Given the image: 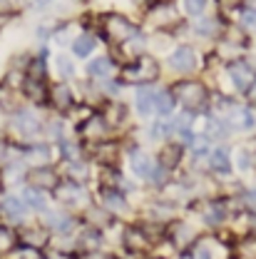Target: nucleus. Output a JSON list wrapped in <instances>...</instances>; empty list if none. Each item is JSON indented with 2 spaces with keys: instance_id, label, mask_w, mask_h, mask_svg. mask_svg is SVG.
Instances as JSON below:
<instances>
[{
  "instance_id": "f257e3e1",
  "label": "nucleus",
  "mask_w": 256,
  "mask_h": 259,
  "mask_svg": "<svg viewBox=\"0 0 256 259\" xmlns=\"http://www.w3.org/2000/svg\"><path fill=\"white\" fill-rule=\"evenodd\" d=\"M125 77H127L129 82H149V80L157 77V63L152 58H144L142 55V58H137L125 70Z\"/></svg>"
},
{
  "instance_id": "f03ea898",
  "label": "nucleus",
  "mask_w": 256,
  "mask_h": 259,
  "mask_svg": "<svg viewBox=\"0 0 256 259\" xmlns=\"http://www.w3.org/2000/svg\"><path fill=\"white\" fill-rule=\"evenodd\" d=\"M174 95L179 97L189 110H196V107H201L207 102V90L199 82H179L174 88Z\"/></svg>"
},
{
  "instance_id": "7ed1b4c3",
  "label": "nucleus",
  "mask_w": 256,
  "mask_h": 259,
  "mask_svg": "<svg viewBox=\"0 0 256 259\" xmlns=\"http://www.w3.org/2000/svg\"><path fill=\"white\" fill-rule=\"evenodd\" d=\"M107 32H110V37H112V40H117V42L132 40V37L137 35V30L129 25L122 15H112V18L107 20Z\"/></svg>"
},
{
  "instance_id": "20e7f679",
  "label": "nucleus",
  "mask_w": 256,
  "mask_h": 259,
  "mask_svg": "<svg viewBox=\"0 0 256 259\" xmlns=\"http://www.w3.org/2000/svg\"><path fill=\"white\" fill-rule=\"evenodd\" d=\"M229 75H231V80H234V85H236L239 90H246V88H251V82H254V70L246 63H231Z\"/></svg>"
},
{
  "instance_id": "39448f33",
  "label": "nucleus",
  "mask_w": 256,
  "mask_h": 259,
  "mask_svg": "<svg viewBox=\"0 0 256 259\" xmlns=\"http://www.w3.org/2000/svg\"><path fill=\"white\" fill-rule=\"evenodd\" d=\"M196 63V58H194V50L192 48H177L172 55H169V65L174 67V70H179V72H189Z\"/></svg>"
},
{
  "instance_id": "423d86ee",
  "label": "nucleus",
  "mask_w": 256,
  "mask_h": 259,
  "mask_svg": "<svg viewBox=\"0 0 256 259\" xmlns=\"http://www.w3.org/2000/svg\"><path fill=\"white\" fill-rule=\"evenodd\" d=\"M30 182H32V187H37V190H53L58 185V177L47 167H35L30 172Z\"/></svg>"
},
{
  "instance_id": "0eeeda50",
  "label": "nucleus",
  "mask_w": 256,
  "mask_h": 259,
  "mask_svg": "<svg viewBox=\"0 0 256 259\" xmlns=\"http://www.w3.org/2000/svg\"><path fill=\"white\" fill-rule=\"evenodd\" d=\"M50 100H53V105L58 110H67V107H72V90L65 88V85H58V88H53Z\"/></svg>"
},
{
  "instance_id": "6e6552de",
  "label": "nucleus",
  "mask_w": 256,
  "mask_h": 259,
  "mask_svg": "<svg viewBox=\"0 0 256 259\" xmlns=\"http://www.w3.org/2000/svg\"><path fill=\"white\" fill-rule=\"evenodd\" d=\"M13 122H15V127L20 132H25V135H35L37 132V120L32 117V112H28V110H20Z\"/></svg>"
},
{
  "instance_id": "1a4fd4ad",
  "label": "nucleus",
  "mask_w": 256,
  "mask_h": 259,
  "mask_svg": "<svg viewBox=\"0 0 256 259\" xmlns=\"http://www.w3.org/2000/svg\"><path fill=\"white\" fill-rule=\"evenodd\" d=\"M137 110H139V115H149L155 110V90H149V88L137 90Z\"/></svg>"
},
{
  "instance_id": "9d476101",
  "label": "nucleus",
  "mask_w": 256,
  "mask_h": 259,
  "mask_svg": "<svg viewBox=\"0 0 256 259\" xmlns=\"http://www.w3.org/2000/svg\"><path fill=\"white\" fill-rule=\"evenodd\" d=\"M129 162H132V169H134V175H139V177H149V172H152V160L149 157H144L142 152H132L129 155Z\"/></svg>"
},
{
  "instance_id": "9b49d317",
  "label": "nucleus",
  "mask_w": 256,
  "mask_h": 259,
  "mask_svg": "<svg viewBox=\"0 0 256 259\" xmlns=\"http://www.w3.org/2000/svg\"><path fill=\"white\" fill-rule=\"evenodd\" d=\"M80 187L75 185V182H65V185H58L55 187V197L60 199V202H75V199H80Z\"/></svg>"
},
{
  "instance_id": "f8f14e48",
  "label": "nucleus",
  "mask_w": 256,
  "mask_h": 259,
  "mask_svg": "<svg viewBox=\"0 0 256 259\" xmlns=\"http://www.w3.org/2000/svg\"><path fill=\"white\" fill-rule=\"evenodd\" d=\"M155 110L160 115H169L174 110V97H172V93H167V90L155 93Z\"/></svg>"
},
{
  "instance_id": "ddd939ff",
  "label": "nucleus",
  "mask_w": 256,
  "mask_h": 259,
  "mask_svg": "<svg viewBox=\"0 0 256 259\" xmlns=\"http://www.w3.org/2000/svg\"><path fill=\"white\" fill-rule=\"evenodd\" d=\"M209 164H212V169H217V172H229V169H231V162H229L226 150H214V152L209 155Z\"/></svg>"
},
{
  "instance_id": "4468645a",
  "label": "nucleus",
  "mask_w": 256,
  "mask_h": 259,
  "mask_svg": "<svg viewBox=\"0 0 256 259\" xmlns=\"http://www.w3.org/2000/svg\"><path fill=\"white\" fill-rule=\"evenodd\" d=\"M72 50H75V55H80V58L90 55V53L95 50V37H92V35H82V37H77V40L72 42Z\"/></svg>"
},
{
  "instance_id": "2eb2a0df",
  "label": "nucleus",
  "mask_w": 256,
  "mask_h": 259,
  "mask_svg": "<svg viewBox=\"0 0 256 259\" xmlns=\"http://www.w3.org/2000/svg\"><path fill=\"white\" fill-rule=\"evenodd\" d=\"M87 72H90L92 77H107V75L112 72V63H110L107 58H97V60H92V63H90Z\"/></svg>"
},
{
  "instance_id": "dca6fc26",
  "label": "nucleus",
  "mask_w": 256,
  "mask_h": 259,
  "mask_svg": "<svg viewBox=\"0 0 256 259\" xmlns=\"http://www.w3.org/2000/svg\"><path fill=\"white\" fill-rule=\"evenodd\" d=\"M5 214L10 217V220H23V214H25V209H23V202L20 199H15V197H10V199H5Z\"/></svg>"
},
{
  "instance_id": "f3484780",
  "label": "nucleus",
  "mask_w": 256,
  "mask_h": 259,
  "mask_svg": "<svg viewBox=\"0 0 256 259\" xmlns=\"http://www.w3.org/2000/svg\"><path fill=\"white\" fill-rule=\"evenodd\" d=\"M105 202H107V207H110L112 212H122V209H127V202H125V197L117 192V190H110V192H105Z\"/></svg>"
},
{
  "instance_id": "a211bd4d",
  "label": "nucleus",
  "mask_w": 256,
  "mask_h": 259,
  "mask_svg": "<svg viewBox=\"0 0 256 259\" xmlns=\"http://www.w3.org/2000/svg\"><path fill=\"white\" fill-rule=\"evenodd\" d=\"M179 157H182V150H179V147H167V150H162L160 162L164 169H169V167H174V164L179 162Z\"/></svg>"
},
{
  "instance_id": "6ab92c4d",
  "label": "nucleus",
  "mask_w": 256,
  "mask_h": 259,
  "mask_svg": "<svg viewBox=\"0 0 256 259\" xmlns=\"http://www.w3.org/2000/svg\"><path fill=\"white\" fill-rule=\"evenodd\" d=\"M127 244L132 249H144L147 247V234L142 229H129L127 232Z\"/></svg>"
},
{
  "instance_id": "aec40b11",
  "label": "nucleus",
  "mask_w": 256,
  "mask_h": 259,
  "mask_svg": "<svg viewBox=\"0 0 256 259\" xmlns=\"http://www.w3.org/2000/svg\"><path fill=\"white\" fill-rule=\"evenodd\" d=\"M47 225L53 227V229H58V232H70L72 220L65 217V214H47Z\"/></svg>"
},
{
  "instance_id": "412c9836",
  "label": "nucleus",
  "mask_w": 256,
  "mask_h": 259,
  "mask_svg": "<svg viewBox=\"0 0 256 259\" xmlns=\"http://www.w3.org/2000/svg\"><path fill=\"white\" fill-rule=\"evenodd\" d=\"M25 202L35 207V209H45V197L42 192L37 190V187H30V190H25Z\"/></svg>"
},
{
  "instance_id": "4be33fe9",
  "label": "nucleus",
  "mask_w": 256,
  "mask_h": 259,
  "mask_svg": "<svg viewBox=\"0 0 256 259\" xmlns=\"http://www.w3.org/2000/svg\"><path fill=\"white\" fill-rule=\"evenodd\" d=\"M13 234L5 229V227H0V254H5V252H10L13 249Z\"/></svg>"
},
{
  "instance_id": "5701e85b",
  "label": "nucleus",
  "mask_w": 256,
  "mask_h": 259,
  "mask_svg": "<svg viewBox=\"0 0 256 259\" xmlns=\"http://www.w3.org/2000/svg\"><path fill=\"white\" fill-rule=\"evenodd\" d=\"M209 137H217V140H224L226 137V125L219 120H212L209 122Z\"/></svg>"
},
{
  "instance_id": "b1692460",
  "label": "nucleus",
  "mask_w": 256,
  "mask_h": 259,
  "mask_svg": "<svg viewBox=\"0 0 256 259\" xmlns=\"http://www.w3.org/2000/svg\"><path fill=\"white\" fill-rule=\"evenodd\" d=\"M207 8V0H187V13L201 15V10Z\"/></svg>"
},
{
  "instance_id": "393cba45",
  "label": "nucleus",
  "mask_w": 256,
  "mask_h": 259,
  "mask_svg": "<svg viewBox=\"0 0 256 259\" xmlns=\"http://www.w3.org/2000/svg\"><path fill=\"white\" fill-rule=\"evenodd\" d=\"M241 23H244V28L256 30V10H244V15H241Z\"/></svg>"
},
{
  "instance_id": "a878e982",
  "label": "nucleus",
  "mask_w": 256,
  "mask_h": 259,
  "mask_svg": "<svg viewBox=\"0 0 256 259\" xmlns=\"http://www.w3.org/2000/svg\"><path fill=\"white\" fill-rule=\"evenodd\" d=\"M174 239H177L179 244H184V242H189V239H192V232H187V227L179 225L177 229H174Z\"/></svg>"
},
{
  "instance_id": "bb28decb",
  "label": "nucleus",
  "mask_w": 256,
  "mask_h": 259,
  "mask_svg": "<svg viewBox=\"0 0 256 259\" xmlns=\"http://www.w3.org/2000/svg\"><path fill=\"white\" fill-rule=\"evenodd\" d=\"M209 209H212V212H207V222H214V225H217V222L224 217V212H222V207H219V204H212Z\"/></svg>"
},
{
  "instance_id": "cd10ccee",
  "label": "nucleus",
  "mask_w": 256,
  "mask_h": 259,
  "mask_svg": "<svg viewBox=\"0 0 256 259\" xmlns=\"http://www.w3.org/2000/svg\"><path fill=\"white\" fill-rule=\"evenodd\" d=\"M58 67H60V72H63V75H72V70H75L72 63H70V58H65V55L58 58Z\"/></svg>"
},
{
  "instance_id": "c85d7f7f",
  "label": "nucleus",
  "mask_w": 256,
  "mask_h": 259,
  "mask_svg": "<svg viewBox=\"0 0 256 259\" xmlns=\"http://www.w3.org/2000/svg\"><path fill=\"white\" fill-rule=\"evenodd\" d=\"M30 155H35V157H37L40 162H45L47 157H50V152H47V147H45V145H37V147H32Z\"/></svg>"
},
{
  "instance_id": "c756f323",
  "label": "nucleus",
  "mask_w": 256,
  "mask_h": 259,
  "mask_svg": "<svg viewBox=\"0 0 256 259\" xmlns=\"http://www.w3.org/2000/svg\"><path fill=\"white\" fill-rule=\"evenodd\" d=\"M28 93H30V97H35V100H42V88H40V82L35 80V82H28Z\"/></svg>"
},
{
  "instance_id": "7c9ffc66",
  "label": "nucleus",
  "mask_w": 256,
  "mask_h": 259,
  "mask_svg": "<svg viewBox=\"0 0 256 259\" xmlns=\"http://www.w3.org/2000/svg\"><path fill=\"white\" fill-rule=\"evenodd\" d=\"M85 244H87V247H97V244H99V234H97V232H87V234H85Z\"/></svg>"
},
{
  "instance_id": "2f4dec72",
  "label": "nucleus",
  "mask_w": 256,
  "mask_h": 259,
  "mask_svg": "<svg viewBox=\"0 0 256 259\" xmlns=\"http://www.w3.org/2000/svg\"><path fill=\"white\" fill-rule=\"evenodd\" d=\"M194 152H196V155H204V152H207V140H194Z\"/></svg>"
},
{
  "instance_id": "473e14b6",
  "label": "nucleus",
  "mask_w": 256,
  "mask_h": 259,
  "mask_svg": "<svg viewBox=\"0 0 256 259\" xmlns=\"http://www.w3.org/2000/svg\"><path fill=\"white\" fill-rule=\"evenodd\" d=\"M70 169H75V175L82 180V177H87V172H85V164H80V162H75V164H70Z\"/></svg>"
},
{
  "instance_id": "72a5a7b5",
  "label": "nucleus",
  "mask_w": 256,
  "mask_h": 259,
  "mask_svg": "<svg viewBox=\"0 0 256 259\" xmlns=\"http://www.w3.org/2000/svg\"><path fill=\"white\" fill-rule=\"evenodd\" d=\"M214 28H217L214 20H204V23H199V32H212Z\"/></svg>"
},
{
  "instance_id": "f704fd0d",
  "label": "nucleus",
  "mask_w": 256,
  "mask_h": 259,
  "mask_svg": "<svg viewBox=\"0 0 256 259\" xmlns=\"http://www.w3.org/2000/svg\"><path fill=\"white\" fill-rule=\"evenodd\" d=\"M47 257H50V259H72L70 254H65V252H58V249H53V252H50Z\"/></svg>"
},
{
  "instance_id": "c9c22d12",
  "label": "nucleus",
  "mask_w": 256,
  "mask_h": 259,
  "mask_svg": "<svg viewBox=\"0 0 256 259\" xmlns=\"http://www.w3.org/2000/svg\"><path fill=\"white\" fill-rule=\"evenodd\" d=\"M194 259H212V257L207 254V249H196V252H194Z\"/></svg>"
},
{
  "instance_id": "e433bc0d",
  "label": "nucleus",
  "mask_w": 256,
  "mask_h": 259,
  "mask_svg": "<svg viewBox=\"0 0 256 259\" xmlns=\"http://www.w3.org/2000/svg\"><path fill=\"white\" fill-rule=\"evenodd\" d=\"M239 164H241V169H246V167H249V157L241 155V157H239Z\"/></svg>"
},
{
  "instance_id": "4c0bfd02",
  "label": "nucleus",
  "mask_w": 256,
  "mask_h": 259,
  "mask_svg": "<svg viewBox=\"0 0 256 259\" xmlns=\"http://www.w3.org/2000/svg\"><path fill=\"white\" fill-rule=\"evenodd\" d=\"M23 259H37V254H35L32 249H25V252H23Z\"/></svg>"
},
{
  "instance_id": "58836bf2",
  "label": "nucleus",
  "mask_w": 256,
  "mask_h": 259,
  "mask_svg": "<svg viewBox=\"0 0 256 259\" xmlns=\"http://www.w3.org/2000/svg\"><path fill=\"white\" fill-rule=\"evenodd\" d=\"M47 3H50V0H32L35 8H42V5H47Z\"/></svg>"
},
{
  "instance_id": "ea45409f",
  "label": "nucleus",
  "mask_w": 256,
  "mask_h": 259,
  "mask_svg": "<svg viewBox=\"0 0 256 259\" xmlns=\"http://www.w3.org/2000/svg\"><path fill=\"white\" fill-rule=\"evenodd\" d=\"M246 199H249V204H256V192H249L246 194Z\"/></svg>"
},
{
  "instance_id": "a19ab883",
  "label": "nucleus",
  "mask_w": 256,
  "mask_h": 259,
  "mask_svg": "<svg viewBox=\"0 0 256 259\" xmlns=\"http://www.w3.org/2000/svg\"><path fill=\"white\" fill-rule=\"evenodd\" d=\"M251 85H254V82H251ZM251 93H254V97H256V85H254V90H251Z\"/></svg>"
},
{
  "instance_id": "79ce46f5",
  "label": "nucleus",
  "mask_w": 256,
  "mask_h": 259,
  "mask_svg": "<svg viewBox=\"0 0 256 259\" xmlns=\"http://www.w3.org/2000/svg\"><path fill=\"white\" fill-rule=\"evenodd\" d=\"M251 225H254V229H256V217H254V220H251Z\"/></svg>"
}]
</instances>
